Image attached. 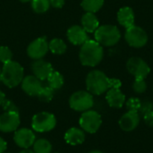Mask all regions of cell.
I'll list each match as a JSON object with an SVG mask.
<instances>
[{
    "label": "cell",
    "instance_id": "obj_1",
    "mask_svg": "<svg viewBox=\"0 0 153 153\" xmlns=\"http://www.w3.org/2000/svg\"><path fill=\"white\" fill-rule=\"evenodd\" d=\"M104 56L102 46L96 40L88 39L82 45L79 58L82 65L96 66L99 65Z\"/></svg>",
    "mask_w": 153,
    "mask_h": 153
},
{
    "label": "cell",
    "instance_id": "obj_2",
    "mask_svg": "<svg viewBox=\"0 0 153 153\" xmlns=\"http://www.w3.org/2000/svg\"><path fill=\"white\" fill-rule=\"evenodd\" d=\"M23 79V68L15 62L10 61L4 64L1 74V82L8 88L18 86Z\"/></svg>",
    "mask_w": 153,
    "mask_h": 153
},
{
    "label": "cell",
    "instance_id": "obj_3",
    "mask_svg": "<svg viewBox=\"0 0 153 153\" xmlns=\"http://www.w3.org/2000/svg\"><path fill=\"white\" fill-rule=\"evenodd\" d=\"M86 88L93 95H101L109 90V78L103 72L93 70L86 77Z\"/></svg>",
    "mask_w": 153,
    "mask_h": 153
},
{
    "label": "cell",
    "instance_id": "obj_4",
    "mask_svg": "<svg viewBox=\"0 0 153 153\" xmlns=\"http://www.w3.org/2000/svg\"><path fill=\"white\" fill-rule=\"evenodd\" d=\"M121 33L115 25H102L95 30V39L102 47H112L118 43Z\"/></svg>",
    "mask_w": 153,
    "mask_h": 153
},
{
    "label": "cell",
    "instance_id": "obj_5",
    "mask_svg": "<svg viewBox=\"0 0 153 153\" xmlns=\"http://www.w3.org/2000/svg\"><path fill=\"white\" fill-rule=\"evenodd\" d=\"M94 100L92 94L86 91H79L73 93L69 99V106L78 112H84L93 107Z\"/></svg>",
    "mask_w": 153,
    "mask_h": 153
},
{
    "label": "cell",
    "instance_id": "obj_6",
    "mask_svg": "<svg viewBox=\"0 0 153 153\" xmlns=\"http://www.w3.org/2000/svg\"><path fill=\"white\" fill-rule=\"evenodd\" d=\"M56 119L55 116L49 112H39L33 116L31 120V127L35 132L45 133L55 128Z\"/></svg>",
    "mask_w": 153,
    "mask_h": 153
},
{
    "label": "cell",
    "instance_id": "obj_7",
    "mask_svg": "<svg viewBox=\"0 0 153 153\" xmlns=\"http://www.w3.org/2000/svg\"><path fill=\"white\" fill-rule=\"evenodd\" d=\"M79 124L84 132L95 134L102 124L101 116L97 111L89 109L82 112L79 120Z\"/></svg>",
    "mask_w": 153,
    "mask_h": 153
},
{
    "label": "cell",
    "instance_id": "obj_8",
    "mask_svg": "<svg viewBox=\"0 0 153 153\" xmlns=\"http://www.w3.org/2000/svg\"><path fill=\"white\" fill-rule=\"evenodd\" d=\"M125 39L130 47L140 48L144 47L148 42L147 32L139 26H132L127 28L125 33Z\"/></svg>",
    "mask_w": 153,
    "mask_h": 153
},
{
    "label": "cell",
    "instance_id": "obj_9",
    "mask_svg": "<svg viewBox=\"0 0 153 153\" xmlns=\"http://www.w3.org/2000/svg\"><path fill=\"white\" fill-rule=\"evenodd\" d=\"M126 69L134 78L145 79L151 72V68L148 64L141 57L133 56L128 59L126 63Z\"/></svg>",
    "mask_w": 153,
    "mask_h": 153
},
{
    "label": "cell",
    "instance_id": "obj_10",
    "mask_svg": "<svg viewBox=\"0 0 153 153\" xmlns=\"http://www.w3.org/2000/svg\"><path fill=\"white\" fill-rule=\"evenodd\" d=\"M21 123L19 112L5 111L0 116V131L2 133L15 132Z\"/></svg>",
    "mask_w": 153,
    "mask_h": 153
},
{
    "label": "cell",
    "instance_id": "obj_11",
    "mask_svg": "<svg viewBox=\"0 0 153 153\" xmlns=\"http://www.w3.org/2000/svg\"><path fill=\"white\" fill-rule=\"evenodd\" d=\"M48 49L49 48H48V42L47 41V38L39 37L35 40H33L29 45L27 48V54L30 58L38 60L45 56Z\"/></svg>",
    "mask_w": 153,
    "mask_h": 153
},
{
    "label": "cell",
    "instance_id": "obj_12",
    "mask_svg": "<svg viewBox=\"0 0 153 153\" xmlns=\"http://www.w3.org/2000/svg\"><path fill=\"white\" fill-rule=\"evenodd\" d=\"M36 140L35 134L29 128H21L16 130L13 136L15 144L22 149H29L31 147Z\"/></svg>",
    "mask_w": 153,
    "mask_h": 153
},
{
    "label": "cell",
    "instance_id": "obj_13",
    "mask_svg": "<svg viewBox=\"0 0 153 153\" xmlns=\"http://www.w3.org/2000/svg\"><path fill=\"white\" fill-rule=\"evenodd\" d=\"M31 70L34 74V76H36L40 81L47 80L48 77L54 71L51 64L42 59H38L34 61L31 65Z\"/></svg>",
    "mask_w": 153,
    "mask_h": 153
},
{
    "label": "cell",
    "instance_id": "obj_14",
    "mask_svg": "<svg viewBox=\"0 0 153 153\" xmlns=\"http://www.w3.org/2000/svg\"><path fill=\"white\" fill-rule=\"evenodd\" d=\"M21 83L22 91L29 96H37L43 87L41 81L34 75H28L24 77Z\"/></svg>",
    "mask_w": 153,
    "mask_h": 153
},
{
    "label": "cell",
    "instance_id": "obj_15",
    "mask_svg": "<svg viewBox=\"0 0 153 153\" xmlns=\"http://www.w3.org/2000/svg\"><path fill=\"white\" fill-rule=\"evenodd\" d=\"M140 123V115L138 112L128 111L122 116L119 120L120 128L125 132H131L134 130Z\"/></svg>",
    "mask_w": 153,
    "mask_h": 153
},
{
    "label": "cell",
    "instance_id": "obj_16",
    "mask_svg": "<svg viewBox=\"0 0 153 153\" xmlns=\"http://www.w3.org/2000/svg\"><path fill=\"white\" fill-rule=\"evenodd\" d=\"M67 38L72 44L76 46L82 45L88 40V35L86 30L79 25H74L68 29Z\"/></svg>",
    "mask_w": 153,
    "mask_h": 153
},
{
    "label": "cell",
    "instance_id": "obj_17",
    "mask_svg": "<svg viewBox=\"0 0 153 153\" xmlns=\"http://www.w3.org/2000/svg\"><path fill=\"white\" fill-rule=\"evenodd\" d=\"M106 100L109 107L114 108H120L126 102V96L120 89H109L106 95Z\"/></svg>",
    "mask_w": 153,
    "mask_h": 153
},
{
    "label": "cell",
    "instance_id": "obj_18",
    "mask_svg": "<svg viewBox=\"0 0 153 153\" xmlns=\"http://www.w3.org/2000/svg\"><path fill=\"white\" fill-rule=\"evenodd\" d=\"M65 142L73 146L82 144L85 140V133L82 129L77 127H72L68 129L65 134Z\"/></svg>",
    "mask_w": 153,
    "mask_h": 153
},
{
    "label": "cell",
    "instance_id": "obj_19",
    "mask_svg": "<svg viewBox=\"0 0 153 153\" xmlns=\"http://www.w3.org/2000/svg\"><path fill=\"white\" fill-rule=\"evenodd\" d=\"M117 21L126 29L134 25V13L129 6L122 7L117 13Z\"/></svg>",
    "mask_w": 153,
    "mask_h": 153
},
{
    "label": "cell",
    "instance_id": "obj_20",
    "mask_svg": "<svg viewBox=\"0 0 153 153\" xmlns=\"http://www.w3.org/2000/svg\"><path fill=\"white\" fill-rule=\"evenodd\" d=\"M82 27L86 30V32H95V30L100 27V22L97 16L92 13H86L82 17Z\"/></svg>",
    "mask_w": 153,
    "mask_h": 153
},
{
    "label": "cell",
    "instance_id": "obj_21",
    "mask_svg": "<svg viewBox=\"0 0 153 153\" xmlns=\"http://www.w3.org/2000/svg\"><path fill=\"white\" fill-rule=\"evenodd\" d=\"M32 149L34 153H51L52 152V144L47 139H38L35 140Z\"/></svg>",
    "mask_w": 153,
    "mask_h": 153
},
{
    "label": "cell",
    "instance_id": "obj_22",
    "mask_svg": "<svg viewBox=\"0 0 153 153\" xmlns=\"http://www.w3.org/2000/svg\"><path fill=\"white\" fill-rule=\"evenodd\" d=\"M48 84L50 88L55 90H59L64 85V77L63 75L56 71H53L52 74L47 79Z\"/></svg>",
    "mask_w": 153,
    "mask_h": 153
},
{
    "label": "cell",
    "instance_id": "obj_23",
    "mask_svg": "<svg viewBox=\"0 0 153 153\" xmlns=\"http://www.w3.org/2000/svg\"><path fill=\"white\" fill-rule=\"evenodd\" d=\"M82 7L86 13H95L100 10V8L104 4V0H82Z\"/></svg>",
    "mask_w": 153,
    "mask_h": 153
},
{
    "label": "cell",
    "instance_id": "obj_24",
    "mask_svg": "<svg viewBox=\"0 0 153 153\" xmlns=\"http://www.w3.org/2000/svg\"><path fill=\"white\" fill-rule=\"evenodd\" d=\"M48 48L56 55H62L66 51V44L61 39H53L48 43Z\"/></svg>",
    "mask_w": 153,
    "mask_h": 153
},
{
    "label": "cell",
    "instance_id": "obj_25",
    "mask_svg": "<svg viewBox=\"0 0 153 153\" xmlns=\"http://www.w3.org/2000/svg\"><path fill=\"white\" fill-rule=\"evenodd\" d=\"M31 7L37 13H43L50 7L49 0H31Z\"/></svg>",
    "mask_w": 153,
    "mask_h": 153
},
{
    "label": "cell",
    "instance_id": "obj_26",
    "mask_svg": "<svg viewBox=\"0 0 153 153\" xmlns=\"http://www.w3.org/2000/svg\"><path fill=\"white\" fill-rule=\"evenodd\" d=\"M39 100L42 102H49L52 100L54 97V90L48 86H43L39 91V94L37 95Z\"/></svg>",
    "mask_w": 153,
    "mask_h": 153
},
{
    "label": "cell",
    "instance_id": "obj_27",
    "mask_svg": "<svg viewBox=\"0 0 153 153\" xmlns=\"http://www.w3.org/2000/svg\"><path fill=\"white\" fill-rule=\"evenodd\" d=\"M133 90L136 93H143L147 90V83L143 78H135L133 83Z\"/></svg>",
    "mask_w": 153,
    "mask_h": 153
},
{
    "label": "cell",
    "instance_id": "obj_28",
    "mask_svg": "<svg viewBox=\"0 0 153 153\" xmlns=\"http://www.w3.org/2000/svg\"><path fill=\"white\" fill-rule=\"evenodd\" d=\"M141 103L142 101L138 99V98H130L126 103V108L128 109V111H134V112H138L141 107Z\"/></svg>",
    "mask_w": 153,
    "mask_h": 153
},
{
    "label": "cell",
    "instance_id": "obj_29",
    "mask_svg": "<svg viewBox=\"0 0 153 153\" xmlns=\"http://www.w3.org/2000/svg\"><path fill=\"white\" fill-rule=\"evenodd\" d=\"M13 53L7 47H0V62L3 64L12 61Z\"/></svg>",
    "mask_w": 153,
    "mask_h": 153
},
{
    "label": "cell",
    "instance_id": "obj_30",
    "mask_svg": "<svg viewBox=\"0 0 153 153\" xmlns=\"http://www.w3.org/2000/svg\"><path fill=\"white\" fill-rule=\"evenodd\" d=\"M2 107L4 108V111H8V112H19V109L18 108L16 107V105L10 100H4L3 104H2Z\"/></svg>",
    "mask_w": 153,
    "mask_h": 153
},
{
    "label": "cell",
    "instance_id": "obj_31",
    "mask_svg": "<svg viewBox=\"0 0 153 153\" xmlns=\"http://www.w3.org/2000/svg\"><path fill=\"white\" fill-rule=\"evenodd\" d=\"M153 111V103L149 101V100H145L143 102L141 103V107H140V109L138 112H140L141 115H145L146 113L148 112H151Z\"/></svg>",
    "mask_w": 153,
    "mask_h": 153
},
{
    "label": "cell",
    "instance_id": "obj_32",
    "mask_svg": "<svg viewBox=\"0 0 153 153\" xmlns=\"http://www.w3.org/2000/svg\"><path fill=\"white\" fill-rule=\"evenodd\" d=\"M122 82L120 80L116 78H109V89H120Z\"/></svg>",
    "mask_w": 153,
    "mask_h": 153
},
{
    "label": "cell",
    "instance_id": "obj_33",
    "mask_svg": "<svg viewBox=\"0 0 153 153\" xmlns=\"http://www.w3.org/2000/svg\"><path fill=\"white\" fill-rule=\"evenodd\" d=\"M143 120L147 126L153 127V111L148 112L145 115H143Z\"/></svg>",
    "mask_w": 153,
    "mask_h": 153
},
{
    "label": "cell",
    "instance_id": "obj_34",
    "mask_svg": "<svg viewBox=\"0 0 153 153\" xmlns=\"http://www.w3.org/2000/svg\"><path fill=\"white\" fill-rule=\"evenodd\" d=\"M49 3L54 8H62L65 4V0H49Z\"/></svg>",
    "mask_w": 153,
    "mask_h": 153
},
{
    "label": "cell",
    "instance_id": "obj_35",
    "mask_svg": "<svg viewBox=\"0 0 153 153\" xmlns=\"http://www.w3.org/2000/svg\"><path fill=\"white\" fill-rule=\"evenodd\" d=\"M6 148H7L6 142L2 137H0V153L4 152L6 151Z\"/></svg>",
    "mask_w": 153,
    "mask_h": 153
},
{
    "label": "cell",
    "instance_id": "obj_36",
    "mask_svg": "<svg viewBox=\"0 0 153 153\" xmlns=\"http://www.w3.org/2000/svg\"><path fill=\"white\" fill-rule=\"evenodd\" d=\"M4 100H5V95H4V93L3 91H0V106H2V104H3V102H4Z\"/></svg>",
    "mask_w": 153,
    "mask_h": 153
},
{
    "label": "cell",
    "instance_id": "obj_37",
    "mask_svg": "<svg viewBox=\"0 0 153 153\" xmlns=\"http://www.w3.org/2000/svg\"><path fill=\"white\" fill-rule=\"evenodd\" d=\"M19 153H34L33 151H30V150H29V149H24L23 151H22L21 152Z\"/></svg>",
    "mask_w": 153,
    "mask_h": 153
},
{
    "label": "cell",
    "instance_id": "obj_38",
    "mask_svg": "<svg viewBox=\"0 0 153 153\" xmlns=\"http://www.w3.org/2000/svg\"><path fill=\"white\" fill-rule=\"evenodd\" d=\"M89 153H103L102 152H100V151H92V152H91Z\"/></svg>",
    "mask_w": 153,
    "mask_h": 153
},
{
    "label": "cell",
    "instance_id": "obj_39",
    "mask_svg": "<svg viewBox=\"0 0 153 153\" xmlns=\"http://www.w3.org/2000/svg\"><path fill=\"white\" fill-rule=\"evenodd\" d=\"M21 2H22V3H27V2H29V1H31V0H20Z\"/></svg>",
    "mask_w": 153,
    "mask_h": 153
},
{
    "label": "cell",
    "instance_id": "obj_40",
    "mask_svg": "<svg viewBox=\"0 0 153 153\" xmlns=\"http://www.w3.org/2000/svg\"><path fill=\"white\" fill-rule=\"evenodd\" d=\"M1 74H2V69L0 68V82H1Z\"/></svg>",
    "mask_w": 153,
    "mask_h": 153
},
{
    "label": "cell",
    "instance_id": "obj_41",
    "mask_svg": "<svg viewBox=\"0 0 153 153\" xmlns=\"http://www.w3.org/2000/svg\"><path fill=\"white\" fill-rule=\"evenodd\" d=\"M4 153H10V152H4Z\"/></svg>",
    "mask_w": 153,
    "mask_h": 153
}]
</instances>
